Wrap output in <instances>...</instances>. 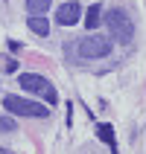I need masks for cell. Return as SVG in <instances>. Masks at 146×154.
Returning <instances> with one entry per match:
<instances>
[{"instance_id": "cell-1", "label": "cell", "mask_w": 146, "mask_h": 154, "mask_svg": "<svg viewBox=\"0 0 146 154\" xmlns=\"http://www.w3.org/2000/svg\"><path fill=\"white\" fill-rule=\"evenodd\" d=\"M18 85L24 87V90H29V93H35V96H44V102H47V105H56V102H59L56 87H53L44 76H38V73H24V76H18Z\"/></svg>"}, {"instance_id": "cell-2", "label": "cell", "mask_w": 146, "mask_h": 154, "mask_svg": "<svg viewBox=\"0 0 146 154\" xmlns=\"http://www.w3.org/2000/svg\"><path fill=\"white\" fill-rule=\"evenodd\" d=\"M108 32H111L114 41H120V44H129L131 38H135V23H131V17L123 12V9H111L108 12Z\"/></svg>"}, {"instance_id": "cell-3", "label": "cell", "mask_w": 146, "mask_h": 154, "mask_svg": "<svg viewBox=\"0 0 146 154\" xmlns=\"http://www.w3.org/2000/svg\"><path fill=\"white\" fill-rule=\"evenodd\" d=\"M3 108H6L9 113H15V116H47V105L41 102H29V99H24V96H6L3 99Z\"/></svg>"}, {"instance_id": "cell-4", "label": "cell", "mask_w": 146, "mask_h": 154, "mask_svg": "<svg viewBox=\"0 0 146 154\" xmlns=\"http://www.w3.org/2000/svg\"><path fill=\"white\" fill-rule=\"evenodd\" d=\"M111 52V41L102 35H88L79 41V55L82 58H105Z\"/></svg>"}, {"instance_id": "cell-5", "label": "cell", "mask_w": 146, "mask_h": 154, "mask_svg": "<svg viewBox=\"0 0 146 154\" xmlns=\"http://www.w3.org/2000/svg\"><path fill=\"white\" fill-rule=\"evenodd\" d=\"M56 20H59L61 26H73V23H79L82 20V6L79 3H61L59 6V12H56Z\"/></svg>"}, {"instance_id": "cell-6", "label": "cell", "mask_w": 146, "mask_h": 154, "mask_svg": "<svg viewBox=\"0 0 146 154\" xmlns=\"http://www.w3.org/2000/svg\"><path fill=\"white\" fill-rule=\"evenodd\" d=\"M26 23H29V29H32L35 35H41V38L50 32V23H47V17H44V15H32Z\"/></svg>"}, {"instance_id": "cell-7", "label": "cell", "mask_w": 146, "mask_h": 154, "mask_svg": "<svg viewBox=\"0 0 146 154\" xmlns=\"http://www.w3.org/2000/svg\"><path fill=\"white\" fill-rule=\"evenodd\" d=\"M96 134H99V140H102L105 146H111V154H117V146H114V128L111 125H96Z\"/></svg>"}, {"instance_id": "cell-8", "label": "cell", "mask_w": 146, "mask_h": 154, "mask_svg": "<svg viewBox=\"0 0 146 154\" xmlns=\"http://www.w3.org/2000/svg\"><path fill=\"white\" fill-rule=\"evenodd\" d=\"M102 6L99 3H94V6H88V15H85V23H88V29H94V26H99V20H102Z\"/></svg>"}, {"instance_id": "cell-9", "label": "cell", "mask_w": 146, "mask_h": 154, "mask_svg": "<svg viewBox=\"0 0 146 154\" xmlns=\"http://www.w3.org/2000/svg\"><path fill=\"white\" fill-rule=\"evenodd\" d=\"M26 6H29L32 15H44V12L50 9V0H26Z\"/></svg>"}, {"instance_id": "cell-10", "label": "cell", "mask_w": 146, "mask_h": 154, "mask_svg": "<svg viewBox=\"0 0 146 154\" xmlns=\"http://www.w3.org/2000/svg\"><path fill=\"white\" fill-rule=\"evenodd\" d=\"M15 128V122L9 119V116H3V119H0V131H12Z\"/></svg>"}, {"instance_id": "cell-11", "label": "cell", "mask_w": 146, "mask_h": 154, "mask_svg": "<svg viewBox=\"0 0 146 154\" xmlns=\"http://www.w3.org/2000/svg\"><path fill=\"white\" fill-rule=\"evenodd\" d=\"M0 154H12V151H6V148H0Z\"/></svg>"}]
</instances>
